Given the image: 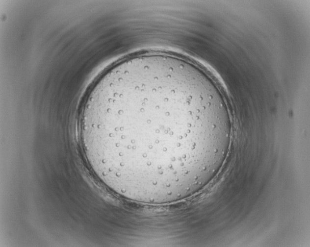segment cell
I'll use <instances>...</instances> for the list:
<instances>
[{
  "instance_id": "obj_1",
  "label": "cell",
  "mask_w": 310,
  "mask_h": 247,
  "mask_svg": "<svg viewBox=\"0 0 310 247\" xmlns=\"http://www.w3.org/2000/svg\"><path fill=\"white\" fill-rule=\"evenodd\" d=\"M215 117L185 60H122L90 89L80 132L95 175L124 198L161 201L204 187L215 161Z\"/></svg>"
}]
</instances>
